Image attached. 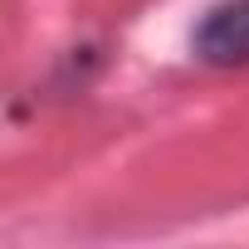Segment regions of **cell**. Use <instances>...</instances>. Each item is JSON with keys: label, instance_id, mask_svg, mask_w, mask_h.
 Listing matches in <instances>:
<instances>
[{"label": "cell", "instance_id": "cell-1", "mask_svg": "<svg viewBox=\"0 0 249 249\" xmlns=\"http://www.w3.org/2000/svg\"><path fill=\"white\" fill-rule=\"evenodd\" d=\"M196 59L210 69H244L249 64V0H220L196 25Z\"/></svg>", "mask_w": 249, "mask_h": 249}]
</instances>
